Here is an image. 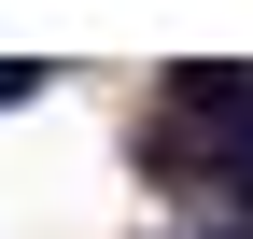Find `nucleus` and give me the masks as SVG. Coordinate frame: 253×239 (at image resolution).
<instances>
[{
  "label": "nucleus",
  "mask_w": 253,
  "mask_h": 239,
  "mask_svg": "<svg viewBox=\"0 0 253 239\" xmlns=\"http://www.w3.org/2000/svg\"><path fill=\"white\" fill-rule=\"evenodd\" d=\"M225 155H253V127H239V141H225Z\"/></svg>",
  "instance_id": "f03ea898"
},
{
  "label": "nucleus",
  "mask_w": 253,
  "mask_h": 239,
  "mask_svg": "<svg viewBox=\"0 0 253 239\" xmlns=\"http://www.w3.org/2000/svg\"><path fill=\"white\" fill-rule=\"evenodd\" d=\"M211 239H253V225H211Z\"/></svg>",
  "instance_id": "7ed1b4c3"
},
{
  "label": "nucleus",
  "mask_w": 253,
  "mask_h": 239,
  "mask_svg": "<svg viewBox=\"0 0 253 239\" xmlns=\"http://www.w3.org/2000/svg\"><path fill=\"white\" fill-rule=\"evenodd\" d=\"M0 99H42V71H0Z\"/></svg>",
  "instance_id": "f257e3e1"
}]
</instances>
